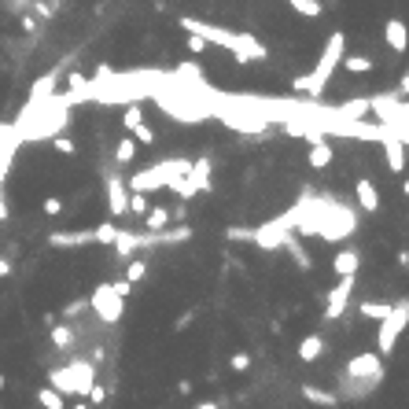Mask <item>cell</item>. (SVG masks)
Segmentation results:
<instances>
[{
  "mask_svg": "<svg viewBox=\"0 0 409 409\" xmlns=\"http://www.w3.org/2000/svg\"><path fill=\"white\" fill-rule=\"evenodd\" d=\"M284 251H291V258H295V265H299V270H310V265H314L310 251H306V247L299 244V236H295V233H291V236L284 240Z\"/></svg>",
  "mask_w": 409,
  "mask_h": 409,
  "instance_id": "23",
  "label": "cell"
},
{
  "mask_svg": "<svg viewBox=\"0 0 409 409\" xmlns=\"http://www.w3.org/2000/svg\"><path fill=\"white\" fill-rule=\"evenodd\" d=\"M362 317H373V321H383V317L391 314V302H362Z\"/></svg>",
  "mask_w": 409,
  "mask_h": 409,
  "instance_id": "30",
  "label": "cell"
},
{
  "mask_svg": "<svg viewBox=\"0 0 409 409\" xmlns=\"http://www.w3.org/2000/svg\"><path fill=\"white\" fill-rule=\"evenodd\" d=\"M45 214H48V218L63 214V199H59V196H48V199H45Z\"/></svg>",
  "mask_w": 409,
  "mask_h": 409,
  "instance_id": "40",
  "label": "cell"
},
{
  "mask_svg": "<svg viewBox=\"0 0 409 409\" xmlns=\"http://www.w3.org/2000/svg\"><path fill=\"white\" fill-rule=\"evenodd\" d=\"M82 310H88V302H70L63 314H67V317H74V314H82Z\"/></svg>",
  "mask_w": 409,
  "mask_h": 409,
  "instance_id": "43",
  "label": "cell"
},
{
  "mask_svg": "<svg viewBox=\"0 0 409 409\" xmlns=\"http://www.w3.org/2000/svg\"><path fill=\"white\" fill-rule=\"evenodd\" d=\"M188 52H207V41H203V37H192V33H188Z\"/></svg>",
  "mask_w": 409,
  "mask_h": 409,
  "instance_id": "42",
  "label": "cell"
},
{
  "mask_svg": "<svg viewBox=\"0 0 409 409\" xmlns=\"http://www.w3.org/2000/svg\"><path fill=\"white\" fill-rule=\"evenodd\" d=\"M354 196H357V207H362L365 214H376L380 210V192H376V185L369 181V177H357Z\"/></svg>",
  "mask_w": 409,
  "mask_h": 409,
  "instance_id": "14",
  "label": "cell"
},
{
  "mask_svg": "<svg viewBox=\"0 0 409 409\" xmlns=\"http://www.w3.org/2000/svg\"><path fill=\"white\" fill-rule=\"evenodd\" d=\"M284 218H288L295 236H321V240H328V244L350 240L354 229H357L354 210H347L343 203L328 199V196H317V192H310V188H302L299 203L284 214Z\"/></svg>",
  "mask_w": 409,
  "mask_h": 409,
  "instance_id": "1",
  "label": "cell"
},
{
  "mask_svg": "<svg viewBox=\"0 0 409 409\" xmlns=\"http://www.w3.org/2000/svg\"><path fill=\"white\" fill-rule=\"evenodd\" d=\"M85 82H88V78H85V74H78V70H70V74H67V85H70V88H67V93H78V88H85Z\"/></svg>",
  "mask_w": 409,
  "mask_h": 409,
  "instance_id": "38",
  "label": "cell"
},
{
  "mask_svg": "<svg viewBox=\"0 0 409 409\" xmlns=\"http://www.w3.org/2000/svg\"><path fill=\"white\" fill-rule=\"evenodd\" d=\"M343 52H347V33L336 30V33L328 37V45H325L321 59H317V67L310 74H299V78L291 82V88H295L302 100H321L325 85L332 82V74H336V67L343 63Z\"/></svg>",
  "mask_w": 409,
  "mask_h": 409,
  "instance_id": "3",
  "label": "cell"
},
{
  "mask_svg": "<svg viewBox=\"0 0 409 409\" xmlns=\"http://www.w3.org/2000/svg\"><path fill=\"white\" fill-rule=\"evenodd\" d=\"M343 67H347L350 74H369V70H373V59H369V56H347V59H343Z\"/></svg>",
  "mask_w": 409,
  "mask_h": 409,
  "instance_id": "32",
  "label": "cell"
},
{
  "mask_svg": "<svg viewBox=\"0 0 409 409\" xmlns=\"http://www.w3.org/2000/svg\"><path fill=\"white\" fill-rule=\"evenodd\" d=\"M70 409H88V402H85V399H82V402H78V406H70Z\"/></svg>",
  "mask_w": 409,
  "mask_h": 409,
  "instance_id": "47",
  "label": "cell"
},
{
  "mask_svg": "<svg viewBox=\"0 0 409 409\" xmlns=\"http://www.w3.org/2000/svg\"><path fill=\"white\" fill-rule=\"evenodd\" d=\"M332 159H336V151H332L328 140H317V144H310V170H325V166H332Z\"/></svg>",
  "mask_w": 409,
  "mask_h": 409,
  "instance_id": "19",
  "label": "cell"
},
{
  "mask_svg": "<svg viewBox=\"0 0 409 409\" xmlns=\"http://www.w3.org/2000/svg\"><path fill=\"white\" fill-rule=\"evenodd\" d=\"M185 177H188V185L196 188V192H210V159H207V155H199L196 162L188 166V173H185Z\"/></svg>",
  "mask_w": 409,
  "mask_h": 409,
  "instance_id": "15",
  "label": "cell"
},
{
  "mask_svg": "<svg viewBox=\"0 0 409 409\" xmlns=\"http://www.w3.org/2000/svg\"><path fill=\"white\" fill-rule=\"evenodd\" d=\"M291 8L299 11V15H306V19H317L321 15V0H288Z\"/></svg>",
  "mask_w": 409,
  "mask_h": 409,
  "instance_id": "31",
  "label": "cell"
},
{
  "mask_svg": "<svg viewBox=\"0 0 409 409\" xmlns=\"http://www.w3.org/2000/svg\"><path fill=\"white\" fill-rule=\"evenodd\" d=\"M233 369H236V373H247V369H251V354H247V350L233 354Z\"/></svg>",
  "mask_w": 409,
  "mask_h": 409,
  "instance_id": "39",
  "label": "cell"
},
{
  "mask_svg": "<svg viewBox=\"0 0 409 409\" xmlns=\"http://www.w3.org/2000/svg\"><path fill=\"white\" fill-rule=\"evenodd\" d=\"M96 383V365H93V357H74L70 365H63V369H52L48 373V387H52L56 394H74V399H85L88 387Z\"/></svg>",
  "mask_w": 409,
  "mask_h": 409,
  "instance_id": "5",
  "label": "cell"
},
{
  "mask_svg": "<svg viewBox=\"0 0 409 409\" xmlns=\"http://www.w3.org/2000/svg\"><path fill=\"white\" fill-rule=\"evenodd\" d=\"M114 236H118V225H96L93 229V244H114Z\"/></svg>",
  "mask_w": 409,
  "mask_h": 409,
  "instance_id": "33",
  "label": "cell"
},
{
  "mask_svg": "<svg viewBox=\"0 0 409 409\" xmlns=\"http://www.w3.org/2000/svg\"><path fill=\"white\" fill-rule=\"evenodd\" d=\"M350 291H354V277H339V284L328 291V302H325V321H328V325H336L339 317L347 314Z\"/></svg>",
  "mask_w": 409,
  "mask_h": 409,
  "instance_id": "11",
  "label": "cell"
},
{
  "mask_svg": "<svg viewBox=\"0 0 409 409\" xmlns=\"http://www.w3.org/2000/svg\"><path fill=\"white\" fill-rule=\"evenodd\" d=\"M104 185H107V207H111L114 218L130 214V210H125V203H130V188H125V177L114 173V170H107V173H104Z\"/></svg>",
  "mask_w": 409,
  "mask_h": 409,
  "instance_id": "12",
  "label": "cell"
},
{
  "mask_svg": "<svg viewBox=\"0 0 409 409\" xmlns=\"http://www.w3.org/2000/svg\"><path fill=\"white\" fill-rule=\"evenodd\" d=\"M148 277V262L144 258H130V262H125V284H140V280H144Z\"/></svg>",
  "mask_w": 409,
  "mask_h": 409,
  "instance_id": "26",
  "label": "cell"
},
{
  "mask_svg": "<svg viewBox=\"0 0 409 409\" xmlns=\"http://www.w3.org/2000/svg\"><path fill=\"white\" fill-rule=\"evenodd\" d=\"M192 159H162L155 166H148V170H137L130 173V181H125V188L130 192H140V196H148V192H159V188H170L177 177L188 173Z\"/></svg>",
  "mask_w": 409,
  "mask_h": 409,
  "instance_id": "6",
  "label": "cell"
},
{
  "mask_svg": "<svg viewBox=\"0 0 409 409\" xmlns=\"http://www.w3.org/2000/svg\"><path fill=\"white\" fill-rule=\"evenodd\" d=\"M140 122H144V107H140V104H125V107H122V125L133 133Z\"/></svg>",
  "mask_w": 409,
  "mask_h": 409,
  "instance_id": "28",
  "label": "cell"
},
{
  "mask_svg": "<svg viewBox=\"0 0 409 409\" xmlns=\"http://www.w3.org/2000/svg\"><path fill=\"white\" fill-rule=\"evenodd\" d=\"M321 354H325V339L321 336H306L299 343V357H302V362H317Z\"/></svg>",
  "mask_w": 409,
  "mask_h": 409,
  "instance_id": "25",
  "label": "cell"
},
{
  "mask_svg": "<svg viewBox=\"0 0 409 409\" xmlns=\"http://www.w3.org/2000/svg\"><path fill=\"white\" fill-rule=\"evenodd\" d=\"M166 225H170V210H166V207H148V214H144V229H148V233H162Z\"/></svg>",
  "mask_w": 409,
  "mask_h": 409,
  "instance_id": "24",
  "label": "cell"
},
{
  "mask_svg": "<svg viewBox=\"0 0 409 409\" xmlns=\"http://www.w3.org/2000/svg\"><path fill=\"white\" fill-rule=\"evenodd\" d=\"M406 321H409V302L402 299L399 306H391V314L380 321V332H376V354H380V357L394 354V343H399Z\"/></svg>",
  "mask_w": 409,
  "mask_h": 409,
  "instance_id": "9",
  "label": "cell"
},
{
  "mask_svg": "<svg viewBox=\"0 0 409 409\" xmlns=\"http://www.w3.org/2000/svg\"><path fill=\"white\" fill-rule=\"evenodd\" d=\"M196 409H222V406H218V402H199Z\"/></svg>",
  "mask_w": 409,
  "mask_h": 409,
  "instance_id": "46",
  "label": "cell"
},
{
  "mask_svg": "<svg viewBox=\"0 0 409 409\" xmlns=\"http://www.w3.org/2000/svg\"><path fill=\"white\" fill-rule=\"evenodd\" d=\"M37 402H41L45 409H67V399H63V394H56L52 387H41V391H37Z\"/></svg>",
  "mask_w": 409,
  "mask_h": 409,
  "instance_id": "29",
  "label": "cell"
},
{
  "mask_svg": "<svg viewBox=\"0 0 409 409\" xmlns=\"http://www.w3.org/2000/svg\"><path fill=\"white\" fill-rule=\"evenodd\" d=\"M380 144H383V155H387V170L391 173H402L406 170V140L394 137V133H387Z\"/></svg>",
  "mask_w": 409,
  "mask_h": 409,
  "instance_id": "13",
  "label": "cell"
},
{
  "mask_svg": "<svg viewBox=\"0 0 409 409\" xmlns=\"http://www.w3.org/2000/svg\"><path fill=\"white\" fill-rule=\"evenodd\" d=\"M181 30L192 33V37H203L207 45H222L225 52H233L236 63H262L265 56H270L258 37L236 33V30H225V26H214V22H203V19H192V15L181 19Z\"/></svg>",
  "mask_w": 409,
  "mask_h": 409,
  "instance_id": "2",
  "label": "cell"
},
{
  "mask_svg": "<svg viewBox=\"0 0 409 409\" xmlns=\"http://www.w3.org/2000/svg\"><path fill=\"white\" fill-rule=\"evenodd\" d=\"M125 210H133V214H148V196H140V192H130V203H125Z\"/></svg>",
  "mask_w": 409,
  "mask_h": 409,
  "instance_id": "35",
  "label": "cell"
},
{
  "mask_svg": "<svg viewBox=\"0 0 409 409\" xmlns=\"http://www.w3.org/2000/svg\"><path fill=\"white\" fill-rule=\"evenodd\" d=\"M19 26H22V30H26V33H30V30L37 26V19H33V15H22V19H19Z\"/></svg>",
  "mask_w": 409,
  "mask_h": 409,
  "instance_id": "44",
  "label": "cell"
},
{
  "mask_svg": "<svg viewBox=\"0 0 409 409\" xmlns=\"http://www.w3.org/2000/svg\"><path fill=\"white\" fill-rule=\"evenodd\" d=\"M8 166H11V162H0V222L8 218V203H4V177H8Z\"/></svg>",
  "mask_w": 409,
  "mask_h": 409,
  "instance_id": "37",
  "label": "cell"
},
{
  "mask_svg": "<svg viewBox=\"0 0 409 409\" xmlns=\"http://www.w3.org/2000/svg\"><path fill=\"white\" fill-rule=\"evenodd\" d=\"M130 137H133V144H155V133H151V125H148V122H140Z\"/></svg>",
  "mask_w": 409,
  "mask_h": 409,
  "instance_id": "34",
  "label": "cell"
},
{
  "mask_svg": "<svg viewBox=\"0 0 409 409\" xmlns=\"http://www.w3.org/2000/svg\"><path fill=\"white\" fill-rule=\"evenodd\" d=\"M19 151V140H15V130L11 125H0V162H11Z\"/></svg>",
  "mask_w": 409,
  "mask_h": 409,
  "instance_id": "22",
  "label": "cell"
},
{
  "mask_svg": "<svg viewBox=\"0 0 409 409\" xmlns=\"http://www.w3.org/2000/svg\"><path fill=\"white\" fill-rule=\"evenodd\" d=\"M52 148L59 151V155H74V151H78V148H74V140H70V137H63V133H59V137H52Z\"/></svg>",
  "mask_w": 409,
  "mask_h": 409,
  "instance_id": "36",
  "label": "cell"
},
{
  "mask_svg": "<svg viewBox=\"0 0 409 409\" xmlns=\"http://www.w3.org/2000/svg\"><path fill=\"white\" fill-rule=\"evenodd\" d=\"M133 159H137V144H133V137L118 140V148H114V162H118V166H130Z\"/></svg>",
  "mask_w": 409,
  "mask_h": 409,
  "instance_id": "27",
  "label": "cell"
},
{
  "mask_svg": "<svg viewBox=\"0 0 409 409\" xmlns=\"http://www.w3.org/2000/svg\"><path fill=\"white\" fill-rule=\"evenodd\" d=\"M0 277H11V258H0Z\"/></svg>",
  "mask_w": 409,
  "mask_h": 409,
  "instance_id": "45",
  "label": "cell"
},
{
  "mask_svg": "<svg viewBox=\"0 0 409 409\" xmlns=\"http://www.w3.org/2000/svg\"><path fill=\"white\" fill-rule=\"evenodd\" d=\"M74 343H78V336H74V328L70 325H52V347L56 350H74Z\"/></svg>",
  "mask_w": 409,
  "mask_h": 409,
  "instance_id": "21",
  "label": "cell"
},
{
  "mask_svg": "<svg viewBox=\"0 0 409 409\" xmlns=\"http://www.w3.org/2000/svg\"><path fill=\"white\" fill-rule=\"evenodd\" d=\"M369 114H376V125H383L387 133L394 137H409V107H406V100L402 96H394V93H380V96H369Z\"/></svg>",
  "mask_w": 409,
  "mask_h": 409,
  "instance_id": "7",
  "label": "cell"
},
{
  "mask_svg": "<svg viewBox=\"0 0 409 409\" xmlns=\"http://www.w3.org/2000/svg\"><path fill=\"white\" fill-rule=\"evenodd\" d=\"M302 399L314 402V406H321V409H336V406H339V394L317 387V383H306V387H302Z\"/></svg>",
  "mask_w": 409,
  "mask_h": 409,
  "instance_id": "16",
  "label": "cell"
},
{
  "mask_svg": "<svg viewBox=\"0 0 409 409\" xmlns=\"http://www.w3.org/2000/svg\"><path fill=\"white\" fill-rule=\"evenodd\" d=\"M383 357L380 354H354L347 369H343V394L339 399H365L383 383Z\"/></svg>",
  "mask_w": 409,
  "mask_h": 409,
  "instance_id": "4",
  "label": "cell"
},
{
  "mask_svg": "<svg viewBox=\"0 0 409 409\" xmlns=\"http://www.w3.org/2000/svg\"><path fill=\"white\" fill-rule=\"evenodd\" d=\"M0 409H4V406H0Z\"/></svg>",
  "mask_w": 409,
  "mask_h": 409,
  "instance_id": "49",
  "label": "cell"
},
{
  "mask_svg": "<svg viewBox=\"0 0 409 409\" xmlns=\"http://www.w3.org/2000/svg\"><path fill=\"white\" fill-rule=\"evenodd\" d=\"M48 244L52 247H85V244H93V229H82V233H52Z\"/></svg>",
  "mask_w": 409,
  "mask_h": 409,
  "instance_id": "17",
  "label": "cell"
},
{
  "mask_svg": "<svg viewBox=\"0 0 409 409\" xmlns=\"http://www.w3.org/2000/svg\"><path fill=\"white\" fill-rule=\"evenodd\" d=\"M11 4H15V8H26V0H11Z\"/></svg>",
  "mask_w": 409,
  "mask_h": 409,
  "instance_id": "48",
  "label": "cell"
},
{
  "mask_svg": "<svg viewBox=\"0 0 409 409\" xmlns=\"http://www.w3.org/2000/svg\"><path fill=\"white\" fill-rule=\"evenodd\" d=\"M357 265H362V254H357V251H339L336 258H332L336 277H357Z\"/></svg>",
  "mask_w": 409,
  "mask_h": 409,
  "instance_id": "18",
  "label": "cell"
},
{
  "mask_svg": "<svg viewBox=\"0 0 409 409\" xmlns=\"http://www.w3.org/2000/svg\"><path fill=\"white\" fill-rule=\"evenodd\" d=\"M85 399H88V406H100V402L107 399V391L100 387V383H93V387H88V394H85Z\"/></svg>",
  "mask_w": 409,
  "mask_h": 409,
  "instance_id": "41",
  "label": "cell"
},
{
  "mask_svg": "<svg viewBox=\"0 0 409 409\" xmlns=\"http://www.w3.org/2000/svg\"><path fill=\"white\" fill-rule=\"evenodd\" d=\"M125 295H130V284H125V280H118V284H100L93 295H88V310L104 325H114V321H122Z\"/></svg>",
  "mask_w": 409,
  "mask_h": 409,
  "instance_id": "8",
  "label": "cell"
},
{
  "mask_svg": "<svg viewBox=\"0 0 409 409\" xmlns=\"http://www.w3.org/2000/svg\"><path fill=\"white\" fill-rule=\"evenodd\" d=\"M288 236H291V225H288L284 214H280V218L265 222V225H258V229H251V240H247V244H258L262 251H280Z\"/></svg>",
  "mask_w": 409,
  "mask_h": 409,
  "instance_id": "10",
  "label": "cell"
},
{
  "mask_svg": "<svg viewBox=\"0 0 409 409\" xmlns=\"http://www.w3.org/2000/svg\"><path fill=\"white\" fill-rule=\"evenodd\" d=\"M383 41H387L394 52H406V22L402 19H387V26H383Z\"/></svg>",
  "mask_w": 409,
  "mask_h": 409,
  "instance_id": "20",
  "label": "cell"
}]
</instances>
